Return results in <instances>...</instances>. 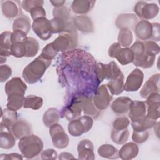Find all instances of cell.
<instances>
[{
    "instance_id": "obj_1",
    "label": "cell",
    "mask_w": 160,
    "mask_h": 160,
    "mask_svg": "<svg viewBox=\"0 0 160 160\" xmlns=\"http://www.w3.org/2000/svg\"><path fill=\"white\" fill-rule=\"evenodd\" d=\"M51 62L52 61L44 58L40 54L24 68L22 73L23 79L30 84L37 82L43 76Z\"/></svg>"
},
{
    "instance_id": "obj_2",
    "label": "cell",
    "mask_w": 160,
    "mask_h": 160,
    "mask_svg": "<svg viewBox=\"0 0 160 160\" xmlns=\"http://www.w3.org/2000/svg\"><path fill=\"white\" fill-rule=\"evenodd\" d=\"M42 139L38 136L30 134L21 138L18 142V148L23 157L32 159L39 155L43 149Z\"/></svg>"
},
{
    "instance_id": "obj_3",
    "label": "cell",
    "mask_w": 160,
    "mask_h": 160,
    "mask_svg": "<svg viewBox=\"0 0 160 160\" xmlns=\"http://www.w3.org/2000/svg\"><path fill=\"white\" fill-rule=\"evenodd\" d=\"M92 118L84 115L69 121L68 126V132L72 136L78 137L88 132L92 128Z\"/></svg>"
},
{
    "instance_id": "obj_4",
    "label": "cell",
    "mask_w": 160,
    "mask_h": 160,
    "mask_svg": "<svg viewBox=\"0 0 160 160\" xmlns=\"http://www.w3.org/2000/svg\"><path fill=\"white\" fill-rule=\"evenodd\" d=\"M122 73L120 68L114 61H111L108 64L102 62L96 63V75L99 83L104 79L111 80Z\"/></svg>"
},
{
    "instance_id": "obj_5",
    "label": "cell",
    "mask_w": 160,
    "mask_h": 160,
    "mask_svg": "<svg viewBox=\"0 0 160 160\" xmlns=\"http://www.w3.org/2000/svg\"><path fill=\"white\" fill-rule=\"evenodd\" d=\"M109 57L116 58L121 65H127L133 62L134 55L129 48H122L118 42L112 43L108 49Z\"/></svg>"
},
{
    "instance_id": "obj_6",
    "label": "cell",
    "mask_w": 160,
    "mask_h": 160,
    "mask_svg": "<svg viewBox=\"0 0 160 160\" xmlns=\"http://www.w3.org/2000/svg\"><path fill=\"white\" fill-rule=\"evenodd\" d=\"M49 128L52 142L55 148L58 149H64L69 145V136L61 124L56 123L51 126Z\"/></svg>"
},
{
    "instance_id": "obj_7",
    "label": "cell",
    "mask_w": 160,
    "mask_h": 160,
    "mask_svg": "<svg viewBox=\"0 0 160 160\" xmlns=\"http://www.w3.org/2000/svg\"><path fill=\"white\" fill-rule=\"evenodd\" d=\"M159 8L155 3H148L145 1L138 2L134 7V11L142 20L154 18L159 13Z\"/></svg>"
},
{
    "instance_id": "obj_8",
    "label": "cell",
    "mask_w": 160,
    "mask_h": 160,
    "mask_svg": "<svg viewBox=\"0 0 160 160\" xmlns=\"http://www.w3.org/2000/svg\"><path fill=\"white\" fill-rule=\"evenodd\" d=\"M112 99V95L109 92L106 84H102L95 91L92 101L95 106L101 111L106 109L109 106Z\"/></svg>"
},
{
    "instance_id": "obj_9",
    "label": "cell",
    "mask_w": 160,
    "mask_h": 160,
    "mask_svg": "<svg viewBox=\"0 0 160 160\" xmlns=\"http://www.w3.org/2000/svg\"><path fill=\"white\" fill-rule=\"evenodd\" d=\"M32 28L34 33L43 41H46L52 36L50 20L46 18H40L34 20Z\"/></svg>"
},
{
    "instance_id": "obj_10",
    "label": "cell",
    "mask_w": 160,
    "mask_h": 160,
    "mask_svg": "<svg viewBox=\"0 0 160 160\" xmlns=\"http://www.w3.org/2000/svg\"><path fill=\"white\" fill-rule=\"evenodd\" d=\"M144 73L138 68L134 69L128 76L124 84V90L128 92L138 91L142 84Z\"/></svg>"
},
{
    "instance_id": "obj_11",
    "label": "cell",
    "mask_w": 160,
    "mask_h": 160,
    "mask_svg": "<svg viewBox=\"0 0 160 160\" xmlns=\"http://www.w3.org/2000/svg\"><path fill=\"white\" fill-rule=\"evenodd\" d=\"M12 46V32L4 31L0 36V62L2 64L6 61L7 58L11 55Z\"/></svg>"
},
{
    "instance_id": "obj_12",
    "label": "cell",
    "mask_w": 160,
    "mask_h": 160,
    "mask_svg": "<svg viewBox=\"0 0 160 160\" xmlns=\"http://www.w3.org/2000/svg\"><path fill=\"white\" fill-rule=\"evenodd\" d=\"M82 111V108L81 99L79 96L76 95L72 98L70 104L64 108L62 113L64 116L70 121L79 118Z\"/></svg>"
},
{
    "instance_id": "obj_13",
    "label": "cell",
    "mask_w": 160,
    "mask_h": 160,
    "mask_svg": "<svg viewBox=\"0 0 160 160\" xmlns=\"http://www.w3.org/2000/svg\"><path fill=\"white\" fill-rule=\"evenodd\" d=\"M146 105L147 106V116L151 119L157 120L159 118L160 95L159 92L150 94L146 98Z\"/></svg>"
},
{
    "instance_id": "obj_14",
    "label": "cell",
    "mask_w": 160,
    "mask_h": 160,
    "mask_svg": "<svg viewBox=\"0 0 160 160\" xmlns=\"http://www.w3.org/2000/svg\"><path fill=\"white\" fill-rule=\"evenodd\" d=\"M159 80L160 74L159 73L151 76L140 90V96L142 98L146 99L148 96L152 93L159 92Z\"/></svg>"
},
{
    "instance_id": "obj_15",
    "label": "cell",
    "mask_w": 160,
    "mask_h": 160,
    "mask_svg": "<svg viewBox=\"0 0 160 160\" xmlns=\"http://www.w3.org/2000/svg\"><path fill=\"white\" fill-rule=\"evenodd\" d=\"M27 86L19 77H14L6 82L4 90L7 96L14 94H25Z\"/></svg>"
},
{
    "instance_id": "obj_16",
    "label": "cell",
    "mask_w": 160,
    "mask_h": 160,
    "mask_svg": "<svg viewBox=\"0 0 160 160\" xmlns=\"http://www.w3.org/2000/svg\"><path fill=\"white\" fill-rule=\"evenodd\" d=\"M18 120V113L16 111L9 109L7 108L2 109L0 131H8L12 132V128Z\"/></svg>"
},
{
    "instance_id": "obj_17",
    "label": "cell",
    "mask_w": 160,
    "mask_h": 160,
    "mask_svg": "<svg viewBox=\"0 0 160 160\" xmlns=\"http://www.w3.org/2000/svg\"><path fill=\"white\" fill-rule=\"evenodd\" d=\"M78 159L82 160H94L95 154L94 153V146L89 139H82L78 145Z\"/></svg>"
},
{
    "instance_id": "obj_18",
    "label": "cell",
    "mask_w": 160,
    "mask_h": 160,
    "mask_svg": "<svg viewBox=\"0 0 160 160\" xmlns=\"http://www.w3.org/2000/svg\"><path fill=\"white\" fill-rule=\"evenodd\" d=\"M146 112L145 102L141 101H132L129 109L128 117L131 122H136L142 119Z\"/></svg>"
},
{
    "instance_id": "obj_19",
    "label": "cell",
    "mask_w": 160,
    "mask_h": 160,
    "mask_svg": "<svg viewBox=\"0 0 160 160\" xmlns=\"http://www.w3.org/2000/svg\"><path fill=\"white\" fill-rule=\"evenodd\" d=\"M138 19L136 15L132 13H123L119 14L115 21V24L119 29H134Z\"/></svg>"
},
{
    "instance_id": "obj_20",
    "label": "cell",
    "mask_w": 160,
    "mask_h": 160,
    "mask_svg": "<svg viewBox=\"0 0 160 160\" xmlns=\"http://www.w3.org/2000/svg\"><path fill=\"white\" fill-rule=\"evenodd\" d=\"M134 31L139 39L144 41L151 39L152 33V23L147 20H141L136 24Z\"/></svg>"
},
{
    "instance_id": "obj_21",
    "label": "cell",
    "mask_w": 160,
    "mask_h": 160,
    "mask_svg": "<svg viewBox=\"0 0 160 160\" xmlns=\"http://www.w3.org/2000/svg\"><path fill=\"white\" fill-rule=\"evenodd\" d=\"M132 100L126 96H120L116 98L111 104L112 111L118 115L125 114L129 111Z\"/></svg>"
},
{
    "instance_id": "obj_22",
    "label": "cell",
    "mask_w": 160,
    "mask_h": 160,
    "mask_svg": "<svg viewBox=\"0 0 160 160\" xmlns=\"http://www.w3.org/2000/svg\"><path fill=\"white\" fill-rule=\"evenodd\" d=\"M12 133L16 139H20L24 136L32 134L31 124L24 119L18 120L12 128Z\"/></svg>"
},
{
    "instance_id": "obj_23",
    "label": "cell",
    "mask_w": 160,
    "mask_h": 160,
    "mask_svg": "<svg viewBox=\"0 0 160 160\" xmlns=\"http://www.w3.org/2000/svg\"><path fill=\"white\" fill-rule=\"evenodd\" d=\"M78 96L81 101L82 111L84 114L97 118L99 116L100 110L95 106L92 99L85 94H78Z\"/></svg>"
},
{
    "instance_id": "obj_24",
    "label": "cell",
    "mask_w": 160,
    "mask_h": 160,
    "mask_svg": "<svg viewBox=\"0 0 160 160\" xmlns=\"http://www.w3.org/2000/svg\"><path fill=\"white\" fill-rule=\"evenodd\" d=\"M73 24L76 29L85 33L92 32L94 26L91 18L85 15L77 16L72 18Z\"/></svg>"
},
{
    "instance_id": "obj_25",
    "label": "cell",
    "mask_w": 160,
    "mask_h": 160,
    "mask_svg": "<svg viewBox=\"0 0 160 160\" xmlns=\"http://www.w3.org/2000/svg\"><path fill=\"white\" fill-rule=\"evenodd\" d=\"M3 15L9 19L14 18L21 12V9L19 1H6L1 6Z\"/></svg>"
},
{
    "instance_id": "obj_26",
    "label": "cell",
    "mask_w": 160,
    "mask_h": 160,
    "mask_svg": "<svg viewBox=\"0 0 160 160\" xmlns=\"http://www.w3.org/2000/svg\"><path fill=\"white\" fill-rule=\"evenodd\" d=\"M139 153V147L136 143L129 142L124 143L119 151V158L123 160H130L136 158Z\"/></svg>"
},
{
    "instance_id": "obj_27",
    "label": "cell",
    "mask_w": 160,
    "mask_h": 160,
    "mask_svg": "<svg viewBox=\"0 0 160 160\" xmlns=\"http://www.w3.org/2000/svg\"><path fill=\"white\" fill-rule=\"evenodd\" d=\"M96 1L88 0H74L71 4V9L75 14H85L94 7Z\"/></svg>"
},
{
    "instance_id": "obj_28",
    "label": "cell",
    "mask_w": 160,
    "mask_h": 160,
    "mask_svg": "<svg viewBox=\"0 0 160 160\" xmlns=\"http://www.w3.org/2000/svg\"><path fill=\"white\" fill-rule=\"evenodd\" d=\"M124 75L122 72L116 78L109 80L106 84L112 95H119L124 91Z\"/></svg>"
},
{
    "instance_id": "obj_29",
    "label": "cell",
    "mask_w": 160,
    "mask_h": 160,
    "mask_svg": "<svg viewBox=\"0 0 160 160\" xmlns=\"http://www.w3.org/2000/svg\"><path fill=\"white\" fill-rule=\"evenodd\" d=\"M156 56L144 52L138 57H135L132 62L133 64L137 67H140L143 69H148L151 68L155 62Z\"/></svg>"
},
{
    "instance_id": "obj_30",
    "label": "cell",
    "mask_w": 160,
    "mask_h": 160,
    "mask_svg": "<svg viewBox=\"0 0 160 160\" xmlns=\"http://www.w3.org/2000/svg\"><path fill=\"white\" fill-rule=\"evenodd\" d=\"M98 153L104 158L115 159L119 158L118 149L109 144H104L100 146L98 148Z\"/></svg>"
},
{
    "instance_id": "obj_31",
    "label": "cell",
    "mask_w": 160,
    "mask_h": 160,
    "mask_svg": "<svg viewBox=\"0 0 160 160\" xmlns=\"http://www.w3.org/2000/svg\"><path fill=\"white\" fill-rule=\"evenodd\" d=\"M60 112L55 108H49L42 116V121L44 124L49 128L54 124L58 123L60 119Z\"/></svg>"
},
{
    "instance_id": "obj_32",
    "label": "cell",
    "mask_w": 160,
    "mask_h": 160,
    "mask_svg": "<svg viewBox=\"0 0 160 160\" xmlns=\"http://www.w3.org/2000/svg\"><path fill=\"white\" fill-rule=\"evenodd\" d=\"M8 96L6 108L9 109L17 111L23 106L24 95L20 94H10Z\"/></svg>"
},
{
    "instance_id": "obj_33",
    "label": "cell",
    "mask_w": 160,
    "mask_h": 160,
    "mask_svg": "<svg viewBox=\"0 0 160 160\" xmlns=\"http://www.w3.org/2000/svg\"><path fill=\"white\" fill-rule=\"evenodd\" d=\"M16 144L15 136L8 131H0V147L4 149L12 148Z\"/></svg>"
},
{
    "instance_id": "obj_34",
    "label": "cell",
    "mask_w": 160,
    "mask_h": 160,
    "mask_svg": "<svg viewBox=\"0 0 160 160\" xmlns=\"http://www.w3.org/2000/svg\"><path fill=\"white\" fill-rule=\"evenodd\" d=\"M156 124V120L146 115L142 119L136 122H131V126L134 131H144L152 128Z\"/></svg>"
},
{
    "instance_id": "obj_35",
    "label": "cell",
    "mask_w": 160,
    "mask_h": 160,
    "mask_svg": "<svg viewBox=\"0 0 160 160\" xmlns=\"http://www.w3.org/2000/svg\"><path fill=\"white\" fill-rule=\"evenodd\" d=\"M31 27L30 19L26 16H21L16 18L12 23L13 30H20L27 34L30 31Z\"/></svg>"
},
{
    "instance_id": "obj_36",
    "label": "cell",
    "mask_w": 160,
    "mask_h": 160,
    "mask_svg": "<svg viewBox=\"0 0 160 160\" xmlns=\"http://www.w3.org/2000/svg\"><path fill=\"white\" fill-rule=\"evenodd\" d=\"M43 104V99L35 95H28L24 98L23 107L24 108H29L33 110L40 109Z\"/></svg>"
},
{
    "instance_id": "obj_37",
    "label": "cell",
    "mask_w": 160,
    "mask_h": 160,
    "mask_svg": "<svg viewBox=\"0 0 160 160\" xmlns=\"http://www.w3.org/2000/svg\"><path fill=\"white\" fill-rule=\"evenodd\" d=\"M129 132L128 128L124 129H112L111 132V138L112 141L117 144H123L128 140Z\"/></svg>"
},
{
    "instance_id": "obj_38",
    "label": "cell",
    "mask_w": 160,
    "mask_h": 160,
    "mask_svg": "<svg viewBox=\"0 0 160 160\" xmlns=\"http://www.w3.org/2000/svg\"><path fill=\"white\" fill-rule=\"evenodd\" d=\"M26 55L25 57H34L38 52L39 45L38 41L32 37L27 36L25 39Z\"/></svg>"
},
{
    "instance_id": "obj_39",
    "label": "cell",
    "mask_w": 160,
    "mask_h": 160,
    "mask_svg": "<svg viewBox=\"0 0 160 160\" xmlns=\"http://www.w3.org/2000/svg\"><path fill=\"white\" fill-rule=\"evenodd\" d=\"M71 19V18L69 20H67L58 17L53 18L51 20H50L52 33L53 34L62 32L66 29Z\"/></svg>"
},
{
    "instance_id": "obj_40",
    "label": "cell",
    "mask_w": 160,
    "mask_h": 160,
    "mask_svg": "<svg viewBox=\"0 0 160 160\" xmlns=\"http://www.w3.org/2000/svg\"><path fill=\"white\" fill-rule=\"evenodd\" d=\"M132 40L133 35L132 31L130 29H120L118 37V42L121 45V46L128 48L131 44Z\"/></svg>"
},
{
    "instance_id": "obj_41",
    "label": "cell",
    "mask_w": 160,
    "mask_h": 160,
    "mask_svg": "<svg viewBox=\"0 0 160 160\" xmlns=\"http://www.w3.org/2000/svg\"><path fill=\"white\" fill-rule=\"evenodd\" d=\"M21 41L12 43L11 55L16 58H22L25 57L26 55V44L25 39Z\"/></svg>"
},
{
    "instance_id": "obj_42",
    "label": "cell",
    "mask_w": 160,
    "mask_h": 160,
    "mask_svg": "<svg viewBox=\"0 0 160 160\" xmlns=\"http://www.w3.org/2000/svg\"><path fill=\"white\" fill-rule=\"evenodd\" d=\"M149 136L148 130L144 131H133L132 134V139L135 143L141 144L146 141Z\"/></svg>"
},
{
    "instance_id": "obj_43",
    "label": "cell",
    "mask_w": 160,
    "mask_h": 160,
    "mask_svg": "<svg viewBox=\"0 0 160 160\" xmlns=\"http://www.w3.org/2000/svg\"><path fill=\"white\" fill-rule=\"evenodd\" d=\"M52 15L54 18L58 17L67 20H69L71 18L70 16L71 14L69 9L64 6L54 8L52 10Z\"/></svg>"
},
{
    "instance_id": "obj_44",
    "label": "cell",
    "mask_w": 160,
    "mask_h": 160,
    "mask_svg": "<svg viewBox=\"0 0 160 160\" xmlns=\"http://www.w3.org/2000/svg\"><path fill=\"white\" fill-rule=\"evenodd\" d=\"M144 51L146 53L156 56L159 54L160 48L159 45L153 41H146L144 43Z\"/></svg>"
},
{
    "instance_id": "obj_45",
    "label": "cell",
    "mask_w": 160,
    "mask_h": 160,
    "mask_svg": "<svg viewBox=\"0 0 160 160\" xmlns=\"http://www.w3.org/2000/svg\"><path fill=\"white\" fill-rule=\"evenodd\" d=\"M58 52L54 50L51 43L48 44L44 48L41 52V55L45 59L48 60L52 61L57 55Z\"/></svg>"
},
{
    "instance_id": "obj_46",
    "label": "cell",
    "mask_w": 160,
    "mask_h": 160,
    "mask_svg": "<svg viewBox=\"0 0 160 160\" xmlns=\"http://www.w3.org/2000/svg\"><path fill=\"white\" fill-rule=\"evenodd\" d=\"M130 121L126 117H119L116 118L112 122V127L114 129H124L128 128Z\"/></svg>"
},
{
    "instance_id": "obj_47",
    "label": "cell",
    "mask_w": 160,
    "mask_h": 160,
    "mask_svg": "<svg viewBox=\"0 0 160 160\" xmlns=\"http://www.w3.org/2000/svg\"><path fill=\"white\" fill-rule=\"evenodd\" d=\"M43 4L44 1L41 0H25L21 2L22 9L29 12L32 8L37 6H43Z\"/></svg>"
},
{
    "instance_id": "obj_48",
    "label": "cell",
    "mask_w": 160,
    "mask_h": 160,
    "mask_svg": "<svg viewBox=\"0 0 160 160\" xmlns=\"http://www.w3.org/2000/svg\"><path fill=\"white\" fill-rule=\"evenodd\" d=\"M29 13L33 21L40 18H46V14L42 6H37L32 8L29 11Z\"/></svg>"
},
{
    "instance_id": "obj_49",
    "label": "cell",
    "mask_w": 160,
    "mask_h": 160,
    "mask_svg": "<svg viewBox=\"0 0 160 160\" xmlns=\"http://www.w3.org/2000/svg\"><path fill=\"white\" fill-rule=\"evenodd\" d=\"M12 74V69L6 64H1L0 66V81L5 82Z\"/></svg>"
},
{
    "instance_id": "obj_50",
    "label": "cell",
    "mask_w": 160,
    "mask_h": 160,
    "mask_svg": "<svg viewBox=\"0 0 160 160\" xmlns=\"http://www.w3.org/2000/svg\"><path fill=\"white\" fill-rule=\"evenodd\" d=\"M134 53V58L142 55L144 52V42L140 41H136L130 48Z\"/></svg>"
},
{
    "instance_id": "obj_51",
    "label": "cell",
    "mask_w": 160,
    "mask_h": 160,
    "mask_svg": "<svg viewBox=\"0 0 160 160\" xmlns=\"http://www.w3.org/2000/svg\"><path fill=\"white\" fill-rule=\"evenodd\" d=\"M57 158L58 153L53 149H47L41 152L42 159H56Z\"/></svg>"
},
{
    "instance_id": "obj_52",
    "label": "cell",
    "mask_w": 160,
    "mask_h": 160,
    "mask_svg": "<svg viewBox=\"0 0 160 160\" xmlns=\"http://www.w3.org/2000/svg\"><path fill=\"white\" fill-rule=\"evenodd\" d=\"M152 33L151 36V41H159L160 40V26L158 22L152 23Z\"/></svg>"
},
{
    "instance_id": "obj_53",
    "label": "cell",
    "mask_w": 160,
    "mask_h": 160,
    "mask_svg": "<svg viewBox=\"0 0 160 160\" xmlns=\"http://www.w3.org/2000/svg\"><path fill=\"white\" fill-rule=\"evenodd\" d=\"M23 156L18 153H10V154H1L0 155V159H23Z\"/></svg>"
},
{
    "instance_id": "obj_54",
    "label": "cell",
    "mask_w": 160,
    "mask_h": 160,
    "mask_svg": "<svg viewBox=\"0 0 160 160\" xmlns=\"http://www.w3.org/2000/svg\"><path fill=\"white\" fill-rule=\"evenodd\" d=\"M58 159H74V157L71 153H69L68 152H63L59 154Z\"/></svg>"
},
{
    "instance_id": "obj_55",
    "label": "cell",
    "mask_w": 160,
    "mask_h": 160,
    "mask_svg": "<svg viewBox=\"0 0 160 160\" xmlns=\"http://www.w3.org/2000/svg\"><path fill=\"white\" fill-rule=\"evenodd\" d=\"M50 2L52 4L53 6H54V8H56V7H60V6H64L66 1H61V0H56V1H50Z\"/></svg>"
}]
</instances>
